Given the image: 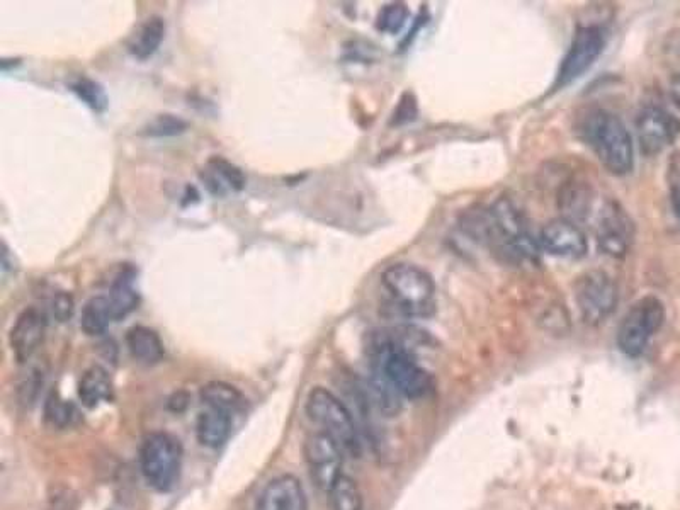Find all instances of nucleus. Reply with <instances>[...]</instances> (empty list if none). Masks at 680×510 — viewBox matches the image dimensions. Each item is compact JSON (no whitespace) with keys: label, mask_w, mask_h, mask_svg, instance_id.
Returning <instances> with one entry per match:
<instances>
[{"label":"nucleus","mask_w":680,"mask_h":510,"mask_svg":"<svg viewBox=\"0 0 680 510\" xmlns=\"http://www.w3.org/2000/svg\"><path fill=\"white\" fill-rule=\"evenodd\" d=\"M187 130L184 119L174 114H159L145 126L143 133L152 138H167V136L182 135Z\"/></svg>","instance_id":"cd10ccee"},{"label":"nucleus","mask_w":680,"mask_h":510,"mask_svg":"<svg viewBox=\"0 0 680 510\" xmlns=\"http://www.w3.org/2000/svg\"><path fill=\"white\" fill-rule=\"evenodd\" d=\"M46 330L45 313L36 306L24 308L9 332V344L17 363H28L43 342Z\"/></svg>","instance_id":"4468645a"},{"label":"nucleus","mask_w":680,"mask_h":510,"mask_svg":"<svg viewBox=\"0 0 680 510\" xmlns=\"http://www.w3.org/2000/svg\"><path fill=\"white\" fill-rule=\"evenodd\" d=\"M199 398L206 405V408L220 410V412L230 415L242 412L245 408V402H247L244 395L235 386L223 383V381L206 383L199 391Z\"/></svg>","instance_id":"4be33fe9"},{"label":"nucleus","mask_w":680,"mask_h":510,"mask_svg":"<svg viewBox=\"0 0 680 510\" xmlns=\"http://www.w3.org/2000/svg\"><path fill=\"white\" fill-rule=\"evenodd\" d=\"M618 288L604 271H587L575 281L578 312L589 325H599L611 317L618 305Z\"/></svg>","instance_id":"6e6552de"},{"label":"nucleus","mask_w":680,"mask_h":510,"mask_svg":"<svg viewBox=\"0 0 680 510\" xmlns=\"http://www.w3.org/2000/svg\"><path fill=\"white\" fill-rule=\"evenodd\" d=\"M232 434V415L206 408L196 420V436L206 448H220Z\"/></svg>","instance_id":"6ab92c4d"},{"label":"nucleus","mask_w":680,"mask_h":510,"mask_svg":"<svg viewBox=\"0 0 680 510\" xmlns=\"http://www.w3.org/2000/svg\"><path fill=\"white\" fill-rule=\"evenodd\" d=\"M374 374L386 385L397 391L400 397L420 400L434 390V378L420 366L400 334H381L371 346Z\"/></svg>","instance_id":"f03ea898"},{"label":"nucleus","mask_w":680,"mask_h":510,"mask_svg":"<svg viewBox=\"0 0 680 510\" xmlns=\"http://www.w3.org/2000/svg\"><path fill=\"white\" fill-rule=\"evenodd\" d=\"M136 272L133 267H123L109 288L108 300L111 303L114 322H119L135 312L140 305V295L135 288Z\"/></svg>","instance_id":"dca6fc26"},{"label":"nucleus","mask_w":680,"mask_h":510,"mask_svg":"<svg viewBox=\"0 0 680 510\" xmlns=\"http://www.w3.org/2000/svg\"><path fill=\"white\" fill-rule=\"evenodd\" d=\"M79 398L87 408H96L113 398V383L108 371L101 366L85 369L79 380Z\"/></svg>","instance_id":"aec40b11"},{"label":"nucleus","mask_w":680,"mask_h":510,"mask_svg":"<svg viewBox=\"0 0 680 510\" xmlns=\"http://www.w3.org/2000/svg\"><path fill=\"white\" fill-rule=\"evenodd\" d=\"M635 227L618 203H607L599 213L597 242L602 252L612 257H623L633 242Z\"/></svg>","instance_id":"ddd939ff"},{"label":"nucleus","mask_w":680,"mask_h":510,"mask_svg":"<svg viewBox=\"0 0 680 510\" xmlns=\"http://www.w3.org/2000/svg\"><path fill=\"white\" fill-rule=\"evenodd\" d=\"M670 97L675 102V106L680 109V75L674 77L670 82Z\"/></svg>","instance_id":"7c9ffc66"},{"label":"nucleus","mask_w":680,"mask_h":510,"mask_svg":"<svg viewBox=\"0 0 680 510\" xmlns=\"http://www.w3.org/2000/svg\"><path fill=\"white\" fill-rule=\"evenodd\" d=\"M45 419L57 429H67L79 419V410L75 408L74 403L63 400L57 393H51L50 398L46 400Z\"/></svg>","instance_id":"a878e982"},{"label":"nucleus","mask_w":680,"mask_h":510,"mask_svg":"<svg viewBox=\"0 0 680 510\" xmlns=\"http://www.w3.org/2000/svg\"><path fill=\"white\" fill-rule=\"evenodd\" d=\"M577 128L578 135L611 174L626 176L633 170V138L619 116L607 109H587L578 119Z\"/></svg>","instance_id":"7ed1b4c3"},{"label":"nucleus","mask_w":680,"mask_h":510,"mask_svg":"<svg viewBox=\"0 0 680 510\" xmlns=\"http://www.w3.org/2000/svg\"><path fill=\"white\" fill-rule=\"evenodd\" d=\"M465 225L471 237L499 250L505 259L534 261L538 255V247L529 237L521 213L507 199H500L492 208L468 216Z\"/></svg>","instance_id":"f257e3e1"},{"label":"nucleus","mask_w":680,"mask_h":510,"mask_svg":"<svg viewBox=\"0 0 680 510\" xmlns=\"http://www.w3.org/2000/svg\"><path fill=\"white\" fill-rule=\"evenodd\" d=\"M74 310V298L68 295V293L60 291V293L53 296V300H51V315L55 317L57 322H68L72 315H74Z\"/></svg>","instance_id":"c756f323"},{"label":"nucleus","mask_w":680,"mask_h":510,"mask_svg":"<svg viewBox=\"0 0 680 510\" xmlns=\"http://www.w3.org/2000/svg\"><path fill=\"white\" fill-rule=\"evenodd\" d=\"M111 322L114 320L108 296H94L85 303L80 315V329L85 335L89 337L102 335L108 330Z\"/></svg>","instance_id":"5701e85b"},{"label":"nucleus","mask_w":680,"mask_h":510,"mask_svg":"<svg viewBox=\"0 0 680 510\" xmlns=\"http://www.w3.org/2000/svg\"><path fill=\"white\" fill-rule=\"evenodd\" d=\"M126 346L138 363L157 364L164 359L165 346L160 335L145 325H135L126 332Z\"/></svg>","instance_id":"a211bd4d"},{"label":"nucleus","mask_w":680,"mask_h":510,"mask_svg":"<svg viewBox=\"0 0 680 510\" xmlns=\"http://www.w3.org/2000/svg\"><path fill=\"white\" fill-rule=\"evenodd\" d=\"M303 454L313 483L323 492L329 493L340 476L344 475V451L332 437L318 431L306 437Z\"/></svg>","instance_id":"9d476101"},{"label":"nucleus","mask_w":680,"mask_h":510,"mask_svg":"<svg viewBox=\"0 0 680 510\" xmlns=\"http://www.w3.org/2000/svg\"><path fill=\"white\" fill-rule=\"evenodd\" d=\"M636 135L641 152L652 157L670 147L680 135V119L667 109L650 106L636 119Z\"/></svg>","instance_id":"9b49d317"},{"label":"nucleus","mask_w":680,"mask_h":510,"mask_svg":"<svg viewBox=\"0 0 680 510\" xmlns=\"http://www.w3.org/2000/svg\"><path fill=\"white\" fill-rule=\"evenodd\" d=\"M255 510H308L305 488L296 476H276L262 490Z\"/></svg>","instance_id":"2eb2a0df"},{"label":"nucleus","mask_w":680,"mask_h":510,"mask_svg":"<svg viewBox=\"0 0 680 510\" xmlns=\"http://www.w3.org/2000/svg\"><path fill=\"white\" fill-rule=\"evenodd\" d=\"M604 48H606V31L601 26L589 24V26L577 28L573 34L572 45L568 48L565 58L561 60L553 89L560 91L563 87L572 84L573 80L580 79L599 60Z\"/></svg>","instance_id":"1a4fd4ad"},{"label":"nucleus","mask_w":680,"mask_h":510,"mask_svg":"<svg viewBox=\"0 0 680 510\" xmlns=\"http://www.w3.org/2000/svg\"><path fill=\"white\" fill-rule=\"evenodd\" d=\"M670 201H672L675 215L680 218V184L672 186V198H670Z\"/></svg>","instance_id":"2f4dec72"},{"label":"nucleus","mask_w":680,"mask_h":510,"mask_svg":"<svg viewBox=\"0 0 680 510\" xmlns=\"http://www.w3.org/2000/svg\"><path fill=\"white\" fill-rule=\"evenodd\" d=\"M306 414L320 431L332 437L342 451L357 458L361 454V441L357 431L356 420L351 410L346 407L332 391L315 386L306 398Z\"/></svg>","instance_id":"39448f33"},{"label":"nucleus","mask_w":680,"mask_h":510,"mask_svg":"<svg viewBox=\"0 0 680 510\" xmlns=\"http://www.w3.org/2000/svg\"><path fill=\"white\" fill-rule=\"evenodd\" d=\"M165 38V21L160 16L148 17L128 41V51L138 60H147L159 50Z\"/></svg>","instance_id":"412c9836"},{"label":"nucleus","mask_w":680,"mask_h":510,"mask_svg":"<svg viewBox=\"0 0 680 510\" xmlns=\"http://www.w3.org/2000/svg\"><path fill=\"white\" fill-rule=\"evenodd\" d=\"M539 244L548 254L561 259H582L589 250L584 230L575 221L563 216L544 225L539 235Z\"/></svg>","instance_id":"f8f14e48"},{"label":"nucleus","mask_w":680,"mask_h":510,"mask_svg":"<svg viewBox=\"0 0 680 510\" xmlns=\"http://www.w3.org/2000/svg\"><path fill=\"white\" fill-rule=\"evenodd\" d=\"M182 448L179 439L165 432L145 437L140 448V470L143 478L157 492H169L179 478Z\"/></svg>","instance_id":"423d86ee"},{"label":"nucleus","mask_w":680,"mask_h":510,"mask_svg":"<svg viewBox=\"0 0 680 510\" xmlns=\"http://www.w3.org/2000/svg\"><path fill=\"white\" fill-rule=\"evenodd\" d=\"M665 322V306L657 296H645L629 308L619 323L618 346L624 356L640 357Z\"/></svg>","instance_id":"0eeeda50"},{"label":"nucleus","mask_w":680,"mask_h":510,"mask_svg":"<svg viewBox=\"0 0 680 510\" xmlns=\"http://www.w3.org/2000/svg\"><path fill=\"white\" fill-rule=\"evenodd\" d=\"M408 9L403 4H390L381 9L376 19V28L383 33H398L407 21Z\"/></svg>","instance_id":"c85d7f7f"},{"label":"nucleus","mask_w":680,"mask_h":510,"mask_svg":"<svg viewBox=\"0 0 680 510\" xmlns=\"http://www.w3.org/2000/svg\"><path fill=\"white\" fill-rule=\"evenodd\" d=\"M72 91L75 92V96L79 97L80 101L84 102L85 106H89L96 113H102L104 109L108 108V94L96 80L85 79V77L79 79L72 84Z\"/></svg>","instance_id":"bb28decb"},{"label":"nucleus","mask_w":680,"mask_h":510,"mask_svg":"<svg viewBox=\"0 0 680 510\" xmlns=\"http://www.w3.org/2000/svg\"><path fill=\"white\" fill-rule=\"evenodd\" d=\"M393 312L405 318L431 317L436 310V283L429 272L414 264H393L381 274Z\"/></svg>","instance_id":"20e7f679"},{"label":"nucleus","mask_w":680,"mask_h":510,"mask_svg":"<svg viewBox=\"0 0 680 510\" xmlns=\"http://www.w3.org/2000/svg\"><path fill=\"white\" fill-rule=\"evenodd\" d=\"M329 495L332 510H363V495L351 476H340Z\"/></svg>","instance_id":"393cba45"},{"label":"nucleus","mask_w":680,"mask_h":510,"mask_svg":"<svg viewBox=\"0 0 680 510\" xmlns=\"http://www.w3.org/2000/svg\"><path fill=\"white\" fill-rule=\"evenodd\" d=\"M560 210L565 213L563 218L575 221L584 218L590 208V189L584 182H567V186L560 191Z\"/></svg>","instance_id":"b1692460"},{"label":"nucleus","mask_w":680,"mask_h":510,"mask_svg":"<svg viewBox=\"0 0 680 510\" xmlns=\"http://www.w3.org/2000/svg\"><path fill=\"white\" fill-rule=\"evenodd\" d=\"M201 179L210 189V193L216 194V196H223L227 191H237L238 193L247 184V177H245L244 172L223 157H211L208 160V169L201 174Z\"/></svg>","instance_id":"f3484780"}]
</instances>
